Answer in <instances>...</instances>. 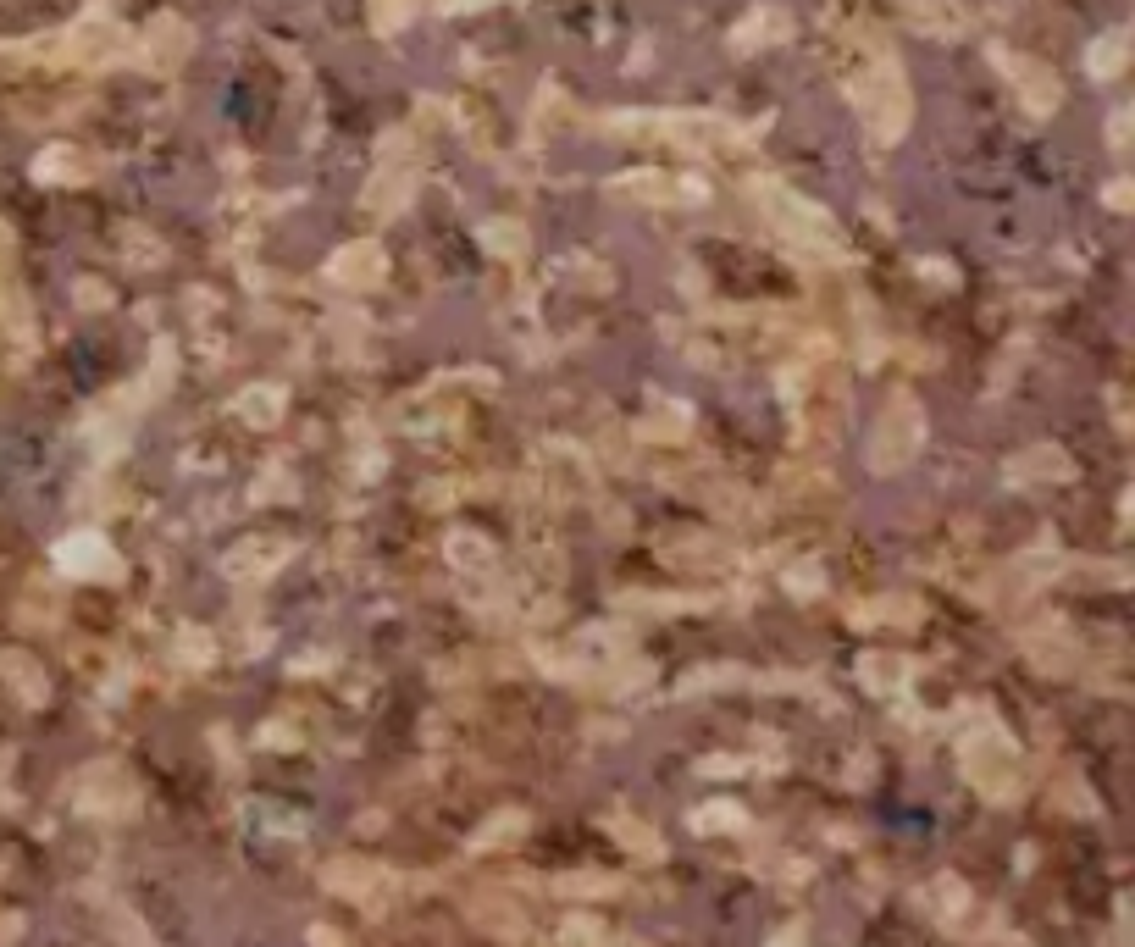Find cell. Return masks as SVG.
I'll list each match as a JSON object with an SVG mask.
<instances>
[{
	"mask_svg": "<svg viewBox=\"0 0 1135 947\" xmlns=\"http://www.w3.org/2000/svg\"><path fill=\"white\" fill-rule=\"evenodd\" d=\"M920 438H925V416L914 410V399L897 394L892 405L875 416V432H870V471H881V477L903 471L908 460L920 455Z\"/></svg>",
	"mask_w": 1135,
	"mask_h": 947,
	"instance_id": "cell-1",
	"label": "cell"
},
{
	"mask_svg": "<svg viewBox=\"0 0 1135 947\" xmlns=\"http://www.w3.org/2000/svg\"><path fill=\"white\" fill-rule=\"evenodd\" d=\"M244 421H261V427H272V421H277V394H250V405H244Z\"/></svg>",
	"mask_w": 1135,
	"mask_h": 947,
	"instance_id": "cell-7",
	"label": "cell"
},
{
	"mask_svg": "<svg viewBox=\"0 0 1135 947\" xmlns=\"http://www.w3.org/2000/svg\"><path fill=\"white\" fill-rule=\"evenodd\" d=\"M449 560L460 565V571H477V565L488 571V565H493V549H488L482 538H466V532H460V538H449Z\"/></svg>",
	"mask_w": 1135,
	"mask_h": 947,
	"instance_id": "cell-4",
	"label": "cell"
},
{
	"mask_svg": "<svg viewBox=\"0 0 1135 947\" xmlns=\"http://www.w3.org/2000/svg\"><path fill=\"white\" fill-rule=\"evenodd\" d=\"M288 554L294 549H288L283 538H250V543H239V549H227L222 571L233 576V582H255V576H272Z\"/></svg>",
	"mask_w": 1135,
	"mask_h": 947,
	"instance_id": "cell-2",
	"label": "cell"
},
{
	"mask_svg": "<svg viewBox=\"0 0 1135 947\" xmlns=\"http://www.w3.org/2000/svg\"><path fill=\"white\" fill-rule=\"evenodd\" d=\"M903 660H892V654H881V660H864V682L870 687H897L903 682V671H897Z\"/></svg>",
	"mask_w": 1135,
	"mask_h": 947,
	"instance_id": "cell-6",
	"label": "cell"
},
{
	"mask_svg": "<svg viewBox=\"0 0 1135 947\" xmlns=\"http://www.w3.org/2000/svg\"><path fill=\"white\" fill-rule=\"evenodd\" d=\"M61 565H89V571H111V554L106 549H100V543H67V549H61Z\"/></svg>",
	"mask_w": 1135,
	"mask_h": 947,
	"instance_id": "cell-5",
	"label": "cell"
},
{
	"mask_svg": "<svg viewBox=\"0 0 1135 947\" xmlns=\"http://www.w3.org/2000/svg\"><path fill=\"white\" fill-rule=\"evenodd\" d=\"M643 438H654V444H681V438H687V410L659 405L654 416L643 421Z\"/></svg>",
	"mask_w": 1135,
	"mask_h": 947,
	"instance_id": "cell-3",
	"label": "cell"
}]
</instances>
